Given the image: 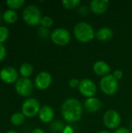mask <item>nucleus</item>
I'll use <instances>...</instances> for the list:
<instances>
[{
    "label": "nucleus",
    "instance_id": "f257e3e1",
    "mask_svg": "<svg viewBox=\"0 0 132 133\" xmlns=\"http://www.w3.org/2000/svg\"><path fill=\"white\" fill-rule=\"evenodd\" d=\"M61 112L63 118L66 122L69 123L77 122L82 116V104L75 98H68L63 102Z\"/></svg>",
    "mask_w": 132,
    "mask_h": 133
},
{
    "label": "nucleus",
    "instance_id": "f03ea898",
    "mask_svg": "<svg viewBox=\"0 0 132 133\" xmlns=\"http://www.w3.org/2000/svg\"><path fill=\"white\" fill-rule=\"evenodd\" d=\"M73 32L75 37L82 43L90 42L96 36L93 26L86 22L78 23L75 26Z\"/></svg>",
    "mask_w": 132,
    "mask_h": 133
},
{
    "label": "nucleus",
    "instance_id": "7ed1b4c3",
    "mask_svg": "<svg viewBox=\"0 0 132 133\" xmlns=\"http://www.w3.org/2000/svg\"><path fill=\"white\" fill-rule=\"evenodd\" d=\"M22 16L24 22L31 26L38 25L42 18L40 9L35 5H29L26 6L23 11Z\"/></svg>",
    "mask_w": 132,
    "mask_h": 133
},
{
    "label": "nucleus",
    "instance_id": "20e7f679",
    "mask_svg": "<svg viewBox=\"0 0 132 133\" xmlns=\"http://www.w3.org/2000/svg\"><path fill=\"white\" fill-rule=\"evenodd\" d=\"M40 102L33 97H30L25 100L21 107V112L26 118H32L38 115L40 109Z\"/></svg>",
    "mask_w": 132,
    "mask_h": 133
},
{
    "label": "nucleus",
    "instance_id": "39448f33",
    "mask_svg": "<svg viewBox=\"0 0 132 133\" xmlns=\"http://www.w3.org/2000/svg\"><path fill=\"white\" fill-rule=\"evenodd\" d=\"M100 87L102 92L108 96L114 95L118 90V81L113 76V75H107L102 77L100 82Z\"/></svg>",
    "mask_w": 132,
    "mask_h": 133
},
{
    "label": "nucleus",
    "instance_id": "423d86ee",
    "mask_svg": "<svg viewBox=\"0 0 132 133\" xmlns=\"http://www.w3.org/2000/svg\"><path fill=\"white\" fill-rule=\"evenodd\" d=\"M51 39L54 44L58 46H65L69 43L71 40V35L67 29L60 27L54 29L51 32Z\"/></svg>",
    "mask_w": 132,
    "mask_h": 133
},
{
    "label": "nucleus",
    "instance_id": "0eeeda50",
    "mask_svg": "<svg viewBox=\"0 0 132 133\" xmlns=\"http://www.w3.org/2000/svg\"><path fill=\"white\" fill-rule=\"evenodd\" d=\"M15 90L21 97H29L33 90V84L29 78L21 77L15 83Z\"/></svg>",
    "mask_w": 132,
    "mask_h": 133
},
{
    "label": "nucleus",
    "instance_id": "6e6552de",
    "mask_svg": "<svg viewBox=\"0 0 132 133\" xmlns=\"http://www.w3.org/2000/svg\"><path fill=\"white\" fill-rule=\"evenodd\" d=\"M103 124L109 129H117L121 122L120 114L113 109L107 111L103 115Z\"/></svg>",
    "mask_w": 132,
    "mask_h": 133
},
{
    "label": "nucleus",
    "instance_id": "1a4fd4ad",
    "mask_svg": "<svg viewBox=\"0 0 132 133\" xmlns=\"http://www.w3.org/2000/svg\"><path fill=\"white\" fill-rule=\"evenodd\" d=\"M78 89L79 93L87 98L94 97L96 93V86L90 79H83L80 80Z\"/></svg>",
    "mask_w": 132,
    "mask_h": 133
},
{
    "label": "nucleus",
    "instance_id": "9d476101",
    "mask_svg": "<svg viewBox=\"0 0 132 133\" xmlns=\"http://www.w3.org/2000/svg\"><path fill=\"white\" fill-rule=\"evenodd\" d=\"M18 79L19 72L12 66H5L0 70V79L5 83H16Z\"/></svg>",
    "mask_w": 132,
    "mask_h": 133
},
{
    "label": "nucleus",
    "instance_id": "9b49d317",
    "mask_svg": "<svg viewBox=\"0 0 132 133\" xmlns=\"http://www.w3.org/2000/svg\"><path fill=\"white\" fill-rule=\"evenodd\" d=\"M51 82H52L51 75L48 72L42 71L36 76L34 79V85L38 90H45L51 86Z\"/></svg>",
    "mask_w": 132,
    "mask_h": 133
},
{
    "label": "nucleus",
    "instance_id": "f8f14e48",
    "mask_svg": "<svg viewBox=\"0 0 132 133\" xmlns=\"http://www.w3.org/2000/svg\"><path fill=\"white\" fill-rule=\"evenodd\" d=\"M54 111L51 106L44 105L40 108L38 113V118L40 122L43 123H50L54 119Z\"/></svg>",
    "mask_w": 132,
    "mask_h": 133
},
{
    "label": "nucleus",
    "instance_id": "ddd939ff",
    "mask_svg": "<svg viewBox=\"0 0 132 133\" xmlns=\"http://www.w3.org/2000/svg\"><path fill=\"white\" fill-rule=\"evenodd\" d=\"M109 5L107 0H93L90 2V10L95 14L101 15L108 9Z\"/></svg>",
    "mask_w": 132,
    "mask_h": 133
},
{
    "label": "nucleus",
    "instance_id": "4468645a",
    "mask_svg": "<svg viewBox=\"0 0 132 133\" xmlns=\"http://www.w3.org/2000/svg\"><path fill=\"white\" fill-rule=\"evenodd\" d=\"M102 108L101 101L95 97L87 98L84 102V108L89 113H96Z\"/></svg>",
    "mask_w": 132,
    "mask_h": 133
},
{
    "label": "nucleus",
    "instance_id": "2eb2a0df",
    "mask_svg": "<svg viewBox=\"0 0 132 133\" xmlns=\"http://www.w3.org/2000/svg\"><path fill=\"white\" fill-rule=\"evenodd\" d=\"M93 69L95 74L102 77H104L109 75L110 72V67L108 65V63L102 60L96 62L93 66Z\"/></svg>",
    "mask_w": 132,
    "mask_h": 133
},
{
    "label": "nucleus",
    "instance_id": "dca6fc26",
    "mask_svg": "<svg viewBox=\"0 0 132 133\" xmlns=\"http://www.w3.org/2000/svg\"><path fill=\"white\" fill-rule=\"evenodd\" d=\"M114 32L109 27H102L96 33V37L100 41H107L113 37Z\"/></svg>",
    "mask_w": 132,
    "mask_h": 133
},
{
    "label": "nucleus",
    "instance_id": "f3484780",
    "mask_svg": "<svg viewBox=\"0 0 132 133\" xmlns=\"http://www.w3.org/2000/svg\"><path fill=\"white\" fill-rule=\"evenodd\" d=\"M2 19L6 23H14L18 19V14L15 10L9 9L2 13Z\"/></svg>",
    "mask_w": 132,
    "mask_h": 133
},
{
    "label": "nucleus",
    "instance_id": "a211bd4d",
    "mask_svg": "<svg viewBox=\"0 0 132 133\" xmlns=\"http://www.w3.org/2000/svg\"><path fill=\"white\" fill-rule=\"evenodd\" d=\"M19 72L22 76V77L29 78L33 72V67L30 63L24 62L20 65L19 69Z\"/></svg>",
    "mask_w": 132,
    "mask_h": 133
},
{
    "label": "nucleus",
    "instance_id": "6ab92c4d",
    "mask_svg": "<svg viewBox=\"0 0 132 133\" xmlns=\"http://www.w3.org/2000/svg\"><path fill=\"white\" fill-rule=\"evenodd\" d=\"M25 115L21 111L15 112L10 117V122L14 126H19L23 124V122H25Z\"/></svg>",
    "mask_w": 132,
    "mask_h": 133
},
{
    "label": "nucleus",
    "instance_id": "aec40b11",
    "mask_svg": "<svg viewBox=\"0 0 132 133\" xmlns=\"http://www.w3.org/2000/svg\"><path fill=\"white\" fill-rule=\"evenodd\" d=\"M65 124L61 121H55L53 122L50 125V129L52 132L60 133L62 132L65 129Z\"/></svg>",
    "mask_w": 132,
    "mask_h": 133
},
{
    "label": "nucleus",
    "instance_id": "412c9836",
    "mask_svg": "<svg viewBox=\"0 0 132 133\" xmlns=\"http://www.w3.org/2000/svg\"><path fill=\"white\" fill-rule=\"evenodd\" d=\"M24 4H25L24 0H8L6 2L7 6L10 9L15 10V11L16 9H19L21 7H23Z\"/></svg>",
    "mask_w": 132,
    "mask_h": 133
},
{
    "label": "nucleus",
    "instance_id": "4be33fe9",
    "mask_svg": "<svg viewBox=\"0 0 132 133\" xmlns=\"http://www.w3.org/2000/svg\"><path fill=\"white\" fill-rule=\"evenodd\" d=\"M61 4H62L63 7L65 8L66 9L72 10L79 5L80 1H79V0H63L61 2Z\"/></svg>",
    "mask_w": 132,
    "mask_h": 133
},
{
    "label": "nucleus",
    "instance_id": "5701e85b",
    "mask_svg": "<svg viewBox=\"0 0 132 133\" xmlns=\"http://www.w3.org/2000/svg\"><path fill=\"white\" fill-rule=\"evenodd\" d=\"M9 36V28L5 26H0V43L3 44L7 41Z\"/></svg>",
    "mask_w": 132,
    "mask_h": 133
},
{
    "label": "nucleus",
    "instance_id": "b1692460",
    "mask_svg": "<svg viewBox=\"0 0 132 133\" xmlns=\"http://www.w3.org/2000/svg\"><path fill=\"white\" fill-rule=\"evenodd\" d=\"M40 23L41 26H44V27H46V28H48L49 29L51 26H53L54 20H53V19L51 16H42Z\"/></svg>",
    "mask_w": 132,
    "mask_h": 133
},
{
    "label": "nucleus",
    "instance_id": "393cba45",
    "mask_svg": "<svg viewBox=\"0 0 132 133\" xmlns=\"http://www.w3.org/2000/svg\"><path fill=\"white\" fill-rule=\"evenodd\" d=\"M37 34L39 35V37L42 39H47L49 37H51V33L50 32L48 28L44 27V26H40L37 30Z\"/></svg>",
    "mask_w": 132,
    "mask_h": 133
},
{
    "label": "nucleus",
    "instance_id": "a878e982",
    "mask_svg": "<svg viewBox=\"0 0 132 133\" xmlns=\"http://www.w3.org/2000/svg\"><path fill=\"white\" fill-rule=\"evenodd\" d=\"M6 54H7V51H6L5 46L4 45V44L0 43V62L5 59Z\"/></svg>",
    "mask_w": 132,
    "mask_h": 133
},
{
    "label": "nucleus",
    "instance_id": "bb28decb",
    "mask_svg": "<svg viewBox=\"0 0 132 133\" xmlns=\"http://www.w3.org/2000/svg\"><path fill=\"white\" fill-rule=\"evenodd\" d=\"M79 83H80V80L75 78H72L68 81V85L71 88H76V87L78 88L79 86Z\"/></svg>",
    "mask_w": 132,
    "mask_h": 133
},
{
    "label": "nucleus",
    "instance_id": "cd10ccee",
    "mask_svg": "<svg viewBox=\"0 0 132 133\" xmlns=\"http://www.w3.org/2000/svg\"><path fill=\"white\" fill-rule=\"evenodd\" d=\"M123 75H124V72H123V71L121 70V69H116V70L114 72V73H113V76H114L117 81L120 80V79L123 77Z\"/></svg>",
    "mask_w": 132,
    "mask_h": 133
},
{
    "label": "nucleus",
    "instance_id": "c85d7f7f",
    "mask_svg": "<svg viewBox=\"0 0 132 133\" xmlns=\"http://www.w3.org/2000/svg\"><path fill=\"white\" fill-rule=\"evenodd\" d=\"M114 133H131V130H129L126 128L121 127V128H118V129H115Z\"/></svg>",
    "mask_w": 132,
    "mask_h": 133
},
{
    "label": "nucleus",
    "instance_id": "c756f323",
    "mask_svg": "<svg viewBox=\"0 0 132 133\" xmlns=\"http://www.w3.org/2000/svg\"><path fill=\"white\" fill-rule=\"evenodd\" d=\"M62 133H75V131L71 125H68L65 126V129H64Z\"/></svg>",
    "mask_w": 132,
    "mask_h": 133
},
{
    "label": "nucleus",
    "instance_id": "7c9ffc66",
    "mask_svg": "<svg viewBox=\"0 0 132 133\" xmlns=\"http://www.w3.org/2000/svg\"><path fill=\"white\" fill-rule=\"evenodd\" d=\"M31 133H46L44 132V129H40V128H36V129H34Z\"/></svg>",
    "mask_w": 132,
    "mask_h": 133
},
{
    "label": "nucleus",
    "instance_id": "2f4dec72",
    "mask_svg": "<svg viewBox=\"0 0 132 133\" xmlns=\"http://www.w3.org/2000/svg\"><path fill=\"white\" fill-rule=\"evenodd\" d=\"M80 12H82L81 13H82V14H86L87 12H88V10H87V8L86 7V5H83L81 9H80V10H79Z\"/></svg>",
    "mask_w": 132,
    "mask_h": 133
},
{
    "label": "nucleus",
    "instance_id": "473e14b6",
    "mask_svg": "<svg viewBox=\"0 0 132 133\" xmlns=\"http://www.w3.org/2000/svg\"><path fill=\"white\" fill-rule=\"evenodd\" d=\"M5 133H18L16 131H15V130H8V131H6Z\"/></svg>",
    "mask_w": 132,
    "mask_h": 133
},
{
    "label": "nucleus",
    "instance_id": "72a5a7b5",
    "mask_svg": "<svg viewBox=\"0 0 132 133\" xmlns=\"http://www.w3.org/2000/svg\"><path fill=\"white\" fill-rule=\"evenodd\" d=\"M98 133H111V132H109V131H107V130H102V131L99 132Z\"/></svg>",
    "mask_w": 132,
    "mask_h": 133
},
{
    "label": "nucleus",
    "instance_id": "f704fd0d",
    "mask_svg": "<svg viewBox=\"0 0 132 133\" xmlns=\"http://www.w3.org/2000/svg\"><path fill=\"white\" fill-rule=\"evenodd\" d=\"M130 127H131V132L132 133V119L131 121V124H130Z\"/></svg>",
    "mask_w": 132,
    "mask_h": 133
},
{
    "label": "nucleus",
    "instance_id": "c9c22d12",
    "mask_svg": "<svg viewBox=\"0 0 132 133\" xmlns=\"http://www.w3.org/2000/svg\"><path fill=\"white\" fill-rule=\"evenodd\" d=\"M2 15L1 14V12H0V23H1V20H2Z\"/></svg>",
    "mask_w": 132,
    "mask_h": 133
}]
</instances>
